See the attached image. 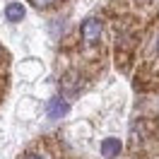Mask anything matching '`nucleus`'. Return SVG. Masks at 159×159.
<instances>
[{"label": "nucleus", "instance_id": "20e7f679", "mask_svg": "<svg viewBox=\"0 0 159 159\" xmlns=\"http://www.w3.org/2000/svg\"><path fill=\"white\" fill-rule=\"evenodd\" d=\"M68 104L65 101H60V99H53L48 104V118H60V116H65L68 113Z\"/></svg>", "mask_w": 159, "mask_h": 159}, {"label": "nucleus", "instance_id": "423d86ee", "mask_svg": "<svg viewBox=\"0 0 159 159\" xmlns=\"http://www.w3.org/2000/svg\"><path fill=\"white\" fill-rule=\"evenodd\" d=\"M27 159H43V157H39V154H29Z\"/></svg>", "mask_w": 159, "mask_h": 159}, {"label": "nucleus", "instance_id": "f257e3e1", "mask_svg": "<svg viewBox=\"0 0 159 159\" xmlns=\"http://www.w3.org/2000/svg\"><path fill=\"white\" fill-rule=\"evenodd\" d=\"M80 36H82V41H84L87 46L99 43V39H101V20H97V17L84 20L82 27H80Z\"/></svg>", "mask_w": 159, "mask_h": 159}, {"label": "nucleus", "instance_id": "39448f33", "mask_svg": "<svg viewBox=\"0 0 159 159\" xmlns=\"http://www.w3.org/2000/svg\"><path fill=\"white\" fill-rule=\"evenodd\" d=\"M31 5H34V7H39V10H48V7L56 5V0H31Z\"/></svg>", "mask_w": 159, "mask_h": 159}, {"label": "nucleus", "instance_id": "f03ea898", "mask_svg": "<svg viewBox=\"0 0 159 159\" xmlns=\"http://www.w3.org/2000/svg\"><path fill=\"white\" fill-rule=\"evenodd\" d=\"M101 154L109 157V159L118 157V154H120V142L116 138H106L104 142H101Z\"/></svg>", "mask_w": 159, "mask_h": 159}, {"label": "nucleus", "instance_id": "7ed1b4c3", "mask_svg": "<svg viewBox=\"0 0 159 159\" xmlns=\"http://www.w3.org/2000/svg\"><path fill=\"white\" fill-rule=\"evenodd\" d=\"M22 17H24L22 2H7L5 5V20L7 22H22Z\"/></svg>", "mask_w": 159, "mask_h": 159}, {"label": "nucleus", "instance_id": "0eeeda50", "mask_svg": "<svg viewBox=\"0 0 159 159\" xmlns=\"http://www.w3.org/2000/svg\"><path fill=\"white\" fill-rule=\"evenodd\" d=\"M157 53H159V34H157Z\"/></svg>", "mask_w": 159, "mask_h": 159}]
</instances>
